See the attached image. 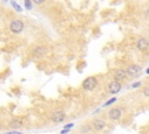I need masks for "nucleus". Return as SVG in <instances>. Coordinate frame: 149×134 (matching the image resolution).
<instances>
[{"mask_svg":"<svg viewBox=\"0 0 149 134\" xmlns=\"http://www.w3.org/2000/svg\"><path fill=\"white\" fill-rule=\"evenodd\" d=\"M10 28H11V31H12L13 33L19 34V33H21V32L23 31L24 24H23V22H22V21H20V20H14V21H12V22H11Z\"/></svg>","mask_w":149,"mask_h":134,"instance_id":"nucleus-1","label":"nucleus"},{"mask_svg":"<svg viewBox=\"0 0 149 134\" xmlns=\"http://www.w3.org/2000/svg\"><path fill=\"white\" fill-rule=\"evenodd\" d=\"M96 85H97V80H96L95 77H87L83 82V88L85 90H87V91L93 90L96 88Z\"/></svg>","mask_w":149,"mask_h":134,"instance_id":"nucleus-2","label":"nucleus"},{"mask_svg":"<svg viewBox=\"0 0 149 134\" xmlns=\"http://www.w3.org/2000/svg\"><path fill=\"white\" fill-rule=\"evenodd\" d=\"M51 120H52L54 122H56V124L62 122V121L65 120V113H64L63 111H57V112H55V113L52 114Z\"/></svg>","mask_w":149,"mask_h":134,"instance_id":"nucleus-3","label":"nucleus"},{"mask_svg":"<svg viewBox=\"0 0 149 134\" xmlns=\"http://www.w3.org/2000/svg\"><path fill=\"white\" fill-rule=\"evenodd\" d=\"M127 76V72L122 69H119L114 72V79H115V82H121V80H124Z\"/></svg>","mask_w":149,"mask_h":134,"instance_id":"nucleus-4","label":"nucleus"},{"mask_svg":"<svg viewBox=\"0 0 149 134\" xmlns=\"http://www.w3.org/2000/svg\"><path fill=\"white\" fill-rule=\"evenodd\" d=\"M108 90L111 93H118L119 91L121 90V84L119 83V82H111L110 85H108Z\"/></svg>","mask_w":149,"mask_h":134,"instance_id":"nucleus-5","label":"nucleus"},{"mask_svg":"<svg viewBox=\"0 0 149 134\" xmlns=\"http://www.w3.org/2000/svg\"><path fill=\"white\" fill-rule=\"evenodd\" d=\"M126 72H127V75H129V76H137V75L141 72V67L133 64V65L128 67V69H127Z\"/></svg>","mask_w":149,"mask_h":134,"instance_id":"nucleus-6","label":"nucleus"},{"mask_svg":"<svg viewBox=\"0 0 149 134\" xmlns=\"http://www.w3.org/2000/svg\"><path fill=\"white\" fill-rule=\"evenodd\" d=\"M121 113H122V111L120 109H118V107H115V109H112L110 111V118L113 120H116L121 117Z\"/></svg>","mask_w":149,"mask_h":134,"instance_id":"nucleus-7","label":"nucleus"},{"mask_svg":"<svg viewBox=\"0 0 149 134\" xmlns=\"http://www.w3.org/2000/svg\"><path fill=\"white\" fill-rule=\"evenodd\" d=\"M136 47H137V49L139 50H146L148 47H149V42H148V40L147 39H140L139 41H137V44H136Z\"/></svg>","mask_w":149,"mask_h":134,"instance_id":"nucleus-8","label":"nucleus"},{"mask_svg":"<svg viewBox=\"0 0 149 134\" xmlns=\"http://www.w3.org/2000/svg\"><path fill=\"white\" fill-rule=\"evenodd\" d=\"M93 127L96 131H101L105 127V121L103 119H96L93 121Z\"/></svg>","mask_w":149,"mask_h":134,"instance_id":"nucleus-9","label":"nucleus"},{"mask_svg":"<svg viewBox=\"0 0 149 134\" xmlns=\"http://www.w3.org/2000/svg\"><path fill=\"white\" fill-rule=\"evenodd\" d=\"M10 126H11L12 128H19V127L22 126V121L19 120V119H13V120L10 122Z\"/></svg>","mask_w":149,"mask_h":134,"instance_id":"nucleus-10","label":"nucleus"},{"mask_svg":"<svg viewBox=\"0 0 149 134\" xmlns=\"http://www.w3.org/2000/svg\"><path fill=\"white\" fill-rule=\"evenodd\" d=\"M44 52H46V49H44V48L37 47V48L34 50V55H36V56H42Z\"/></svg>","mask_w":149,"mask_h":134,"instance_id":"nucleus-11","label":"nucleus"},{"mask_svg":"<svg viewBox=\"0 0 149 134\" xmlns=\"http://www.w3.org/2000/svg\"><path fill=\"white\" fill-rule=\"evenodd\" d=\"M88 131H90V127H88L87 125H83L80 127V133H87Z\"/></svg>","mask_w":149,"mask_h":134,"instance_id":"nucleus-12","label":"nucleus"},{"mask_svg":"<svg viewBox=\"0 0 149 134\" xmlns=\"http://www.w3.org/2000/svg\"><path fill=\"white\" fill-rule=\"evenodd\" d=\"M24 6H26L28 10H31V8H32V3H31V1H24Z\"/></svg>","mask_w":149,"mask_h":134,"instance_id":"nucleus-13","label":"nucleus"},{"mask_svg":"<svg viewBox=\"0 0 149 134\" xmlns=\"http://www.w3.org/2000/svg\"><path fill=\"white\" fill-rule=\"evenodd\" d=\"M12 6H13V7H15L18 12H20V11H21V7H20L18 4H15V3H12Z\"/></svg>","mask_w":149,"mask_h":134,"instance_id":"nucleus-14","label":"nucleus"},{"mask_svg":"<svg viewBox=\"0 0 149 134\" xmlns=\"http://www.w3.org/2000/svg\"><path fill=\"white\" fill-rule=\"evenodd\" d=\"M143 95H144L146 97H149V88H146V89H144V91H143Z\"/></svg>","mask_w":149,"mask_h":134,"instance_id":"nucleus-15","label":"nucleus"},{"mask_svg":"<svg viewBox=\"0 0 149 134\" xmlns=\"http://www.w3.org/2000/svg\"><path fill=\"white\" fill-rule=\"evenodd\" d=\"M113 101H115V98H112L111 100H108V101H107V103H106V104H105L104 106H108V105H111V104H112Z\"/></svg>","mask_w":149,"mask_h":134,"instance_id":"nucleus-16","label":"nucleus"},{"mask_svg":"<svg viewBox=\"0 0 149 134\" xmlns=\"http://www.w3.org/2000/svg\"><path fill=\"white\" fill-rule=\"evenodd\" d=\"M141 85V82H136V83H134L133 85H132V88H139Z\"/></svg>","mask_w":149,"mask_h":134,"instance_id":"nucleus-17","label":"nucleus"},{"mask_svg":"<svg viewBox=\"0 0 149 134\" xmlns=\"http://www.w3.org/2000/svg\"><path fill=\"white\" fill-rule=\"evenodd\" d=\"M34 3H35V4H43L44 0H34Z\"/></svg>","mask_w":149,"mask_h":134,"instance_id":"nucleus-18","label":"nucleus"},{"mask_svg":"<svg viewBox=\"0 0 149 134\" xmlns=\"http://www.w3.org/2000/svg\"><path fill=\"white\" fill-rule=\"evenodd\" d=\"M8 134H21V133H18V132H12V133H8Z\"/></svg>","mask_w":149,"mask_h":134,"instance_id":"nucleus-19","label":"nucleus"},{"mask_svg":"<svg viewBox=\"0 0 149 134\" xmlns=\"http://www.w3.org/2000/svg\"><path fill=\"white\" fill-rule=\"evenodd\" d=\"M147 73H149V68H148V69H147Z\"/></svg>","mask_w":149,"mask_h":134,"instance_id":"nucleus-20","label":"nucleus"}]
</instances>
